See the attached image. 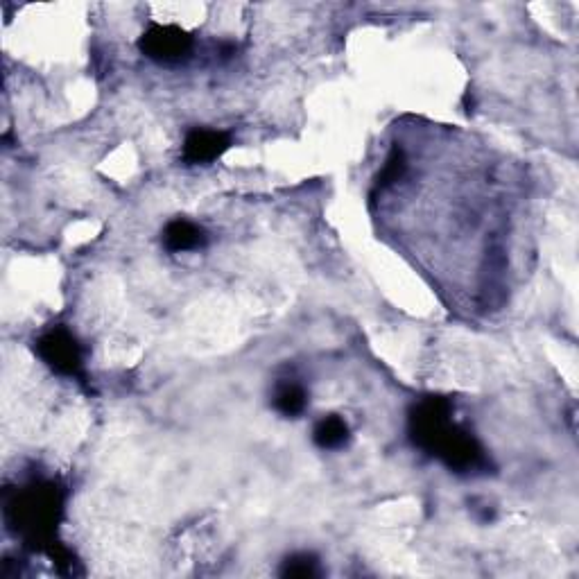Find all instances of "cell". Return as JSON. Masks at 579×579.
Listing matches in <instances>:
<instances>
[{"label": "cell", "mask_w": 579, "mask_h": 579, "mask_svg": "<svg viewBox=\"0 0 579 579\" xmlns=\"http://www.w3.org/2000/svg\"><path fill=\"white\" fill-rule=\"evenodd\" d=\"M453 405L442 396H430L410 412V437L421 451L439 457L455 473H475L489 469V457L471 432L451 421Z\"/></svg>", "instance_id": "cell-1"}, {"label": "cell", "mask_w": 579, "mask_h": 579, "mask_svg": "<svg viewBox=\"0 0 579 579\" xmlns=\"http://www.w3.org/2000/svg\"><path fill=\"white\" fill-rule=\"evenodd\" d=\"M64 514V491L55 482H32L5 498V521L32 548L50 550Z\"/></svg>", "instance_id": "cell-2"}, {"label": "cell", "mask_w": 579, "mask_h": 579, "mask_svg": "<svg viewBox=\"0 0 579 579\" xmlns=\"http://www.w3.org/2000/svg\"><path fill=\"white\" fill-rule=\"evenodd\" d=\"M37 356L59 376L82 378L84 362L82 347L77 344L75 335L64 326H57L53 331L43 333L37 340Z\"/></svg>", "instance_id": "cell-3"}, {"label": "cell", "mask_w": 579, "mask_h": 579, "mask_svg": "<svg viewBox=\"0 0 579 579\" xmlns=\"http://www.w3.org/2000/svg\"><path fill=\"white\" fill-rule=\"evenodd\" d=\"M138 46L152 62L179 64L193 53V37L177 25H152L138 41Z\"/></svg>", "instance_id": "cell-4"}, {"label": "cell", "mask_w": 579, "mask_h": 579, "mask_svg": "<svg viewBox=\"0 0 579 579\" xmlns=\"http://www.w3.org/2000/svg\"><path fill=\"white\" fill-rule=\"evenodd\" d=\"M231 148V136L220 129H193L184 141V159L190 166H204L220 159Z\"/></svg>", "instance_id": "cell-5"}, {"label": "cell", "mask_w": 579, "mask_h": 579, "mask_svg": "<svg viewBox=\"0 0 579 579\" xmlns=\"http://www.w3.org/2000/svg\"><path fill=\"white\" fill-rule=\"evenodd\" d=\"M206 233L204 229L197 227V224L188 220H172L166 231H163V245H166L168 252H195V249L206 247Z\"/></svg>", "instance_id": "cell-6"}, {"label": "cell", "mask_w": 579, "mask_h": 579, "mask_svg": "<svg viewBox=\"0 0 579 579\" xmlns=\"http://www.w3.org/2000/svg\"><path fill=\"white\" fill-rule=\"evenodd\" d=\"M349 426L347 421L337 414H328V417L319 419L317 426L313 430V442L324 448V451H335V448H342L349 442Z\"/></svg>", "instance_id": "cell-7"}, {"label": "cell", "mask_w": 579, "mask_h": 579, "mask_svg": "<svg viewBox=\"0 0 579 579\" xmlns=\"http://www.w3.org/2000/svg\"><path fill=\"white\" fill-rule=\"evenodd\" d=\"M274 410L283 417H299L308 405V394L297 380H283L274 390Z\"/></svg>", "instance_id": "cell-8"}, {"label": "cell", "mask_w": 579, "mask_h": 579, "mask_svg": "<svg viewBox=\"0 0 579 579\" xmlns=\"http://www.w3.org/2000/svg\"><path fill=\"white\" fill-rule=\"evenodd\" d=\"M322 570H319V559L315 555H308V552H299V555H292L283 561L281 566V577H319Z\"/></svg>", "instance_id": "cell-9"}, {"label": "cell", "mask_w": 579, "mask_h": 579, "mask_svg": "<svg viewBox=\"0 0 579 579\" xmlns=\"http://www.w3.org/2000/svg\"><path fill=\"white\" fill-rule=\"evenodd\" d=\"M405 170H408V161H405V154H403L401 148H394L390 157H387L383 170L378 172L376 188L383 190L387 186H394L396 181H399L405 175Z\"/></svg>", "instance_id": "cell-10"}]
</instances>
